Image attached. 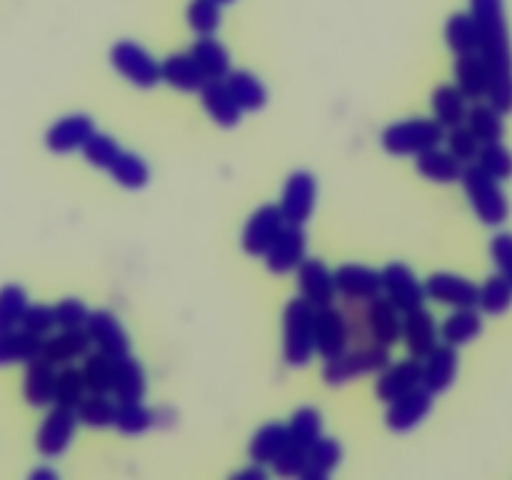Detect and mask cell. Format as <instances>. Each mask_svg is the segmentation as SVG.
<instances>
[{
  "mask_svg": "<svg viewBox=\"0 0 512 480\" xmlns=\"http://www.w3.org/2000/svg\"><path fill=\"white\" fill-rule=\"evenodd\" d=\"M78 413L75 408H68V405H55L45 420L40 423L38 435H35V448L43 458L55 460L70 448L73 443L75 428H78Z\"/></svg>",
  "mask_w": 512,
  "mask_h": 480,
  "instance_id": "7",
  "label": "cell"
},
{
  "mask_svg": "<svg viewBox=\"0 0 512 480\" xmlns=\"http://www.w3.org/2000/svg\"><path fill=\"white\" fill-rule=\"evenodd\" d=\"M383 293L385 298L393 300L403 313H410V310H418L425 305V283L418 280V275L413 273V268L400 260L395 263H388L383 270Z\"/></svg>",
  "mask_w": 512,
  "mask_h": 480,
  "instance_id": "10",
  "label": "cell"
},
{
  "mask_svg": "<svg viewBox=\"0 0 512 480\" xmlns=\"http://www.w3.org/2000/svg\"><path fill=\"white\" fill-rule=\"evenodd\" d=\"M85 330H88L95 348H98L100 353L110 355L113 360L120 358V355L130 353L128 333H125L118 315L110 313V310H90V318H88V325H85Z\"/></svg>",
  "mask_w": 512,
  "mask_h": 480,
  "instance_id": "18",
  "label": "cell"
},
{
  "mask_svg": "<svg viewBox=\"0 0 512 480\" xmlns=\"http://www.w3.org/2000/svg\"><path fill=\"white\" fill-rule=\"evenodd\" d=\"M288 425L295 443L305 445V448H310V445L323 435V415H320V410L313 408V405H303V408L295 410Z\"/></svg>",
  "mask_w": 512,
  "mask_h": 480,
  "instance_id": "46",
  "label": "cell"
},
{
  "mask_svg": "<svg viewBox=\"0 0 512 480\" xmlns=\"http://www.w3.org/2000/svg\"><path fill=\"white\" fill-rule=\"evenodd\" d=\"M163 83L180 90V93H200L208 83V75L195 63L193 55L175 53L163 60Z\"/></svg>",
  "mask_w": 512,
  "mask_h": 480,
  "instance_id": "27",
  "label": "cell"
},
{
  "mask_svg": "<svg viewBox=\"0 0 512 480\" xmlns=\"http://www.w3.org/2000/svg\"><path fill=\"white\" fill-rule=\"evenodd\" d=\"M315 355V305L305 298L288 300L283 310V358L290 368H303Z\"/></svg>",
  "mask_w": 512,
  "mask_h": 480,
  "instance_id": "2",
  "label": "cell"
},
{
  "mask_svg": "<svg viewBox=\"0 0 512 480\" xmlns=\"http://www.w3.org/2000/svg\"><path fill=\"white\" fill-rule=\"evenodd\" d=\"M390 365V348L385 345H370V348L350 350V353H340L335 358H328L323 365V380L330 388L350 383V380L360 378V375L380 373Z\"/></svg>",
  "mask_w": 512,
  "mask_h": 480,
  "instance_id": "5",
  "label": "cell"
},
{
  "mask_svg": "<svg viewBox=\"0 0 512 480\" xmlns=\"http://www.w3.org/2000/svg\"><path fill=\"white\" fill-rule=\"evenodd\" d=\"M298 288L300 298L308 300L315 308H323V305H333L338 288H335V275L333 270L325 265V260L320 258H305L298 265Z\"/></svg>",
  "mask_w": 512,
  "mask_h": 480,
  "instance_id": "13",
  "label": "cell"
},
{
  "mask_svg": "<svg viewBox=\"0 0 512 480\" xmlns=\"http://www.w3.org/2000/svg\"><path fill=\"white\" fill-rule=\"evenodd\" d=\"M110 65L123 75L128 83L148 90L163 83V60H155L153 53L133 40H120L110 48Z\"/></svg>",
  "mask_w": 512,
  "mask_h": 480,
  "instance_id": "6",
  "label": "cell"
},
{
  "mask_svg": "<svg viewBox=\"0 0 512 480\" xmlns=\"http://www.w3.org/2000/svg\"><path fill=\"white\" fill-rule=\"evenodd\" d=\"M478 25V53L488 68V100L503 113H512V40L505 0H470Z\"/></svg>",
  "mask_w": 512,
  "mask_h": 480,
  "instance_id": "1",
  "label": "cell"
},
{
  "mask_svg": "<svg viewBox=\"0 0 512 480\" xmlns=\"http://www.w3.org/2000/svg\"><path fill=\"white\" fill-rule=\"evenodd\" d=\"M458 350L455 345H438L433 353L425 358L423 363V385L430 393L440 395L448 393L453 388L455 378H458Z\"/></svg>",
  "mask_w": 512,
  "mask_h": 480,
  "instance_id": "23",
  "label": "cell"
},
{
  "mask_svg": "<svg viewBox=\"0 0 512 480\" xmlns=\"http://www.w3.org/2000/svg\"><path fill=\"white\" fill-rule=\"evenodd\" d=\"M185 15H188V25L198 35H213L223 20L220 3H215V0H190Z\"/></svg>",
  "mask_w": 512,
  "mask_h": 480,
  "instance_id": "47",
  "label": "cell"
},
{
  "mask_svg": "<svg viewBox=\"0 0 512 480\" xmlns=\"http://www.w3.org/2000/svg\"><path fill=\"white\" fill-rule=\"evenodd\" d=\"M490 258L498 273L512 283V233H498L490 240Z\"/></svg>",
  "mask_w": 512,
  "mask_h": 480,
  "instance_id": "54",
  "label": "cell"
},
{
  "mask_svg": "<svg viewBox=\"0 0 512 480\" xmlns=\"http://www.w3.org/2000/svg\"><path fill=\"white\" fill-rule=\"evenodd\" d=\"M55 383H58V370L48 358H38L28 363L23 378V395L33 408H45L55 403Z\"/></svg>",
  "mask_w": 512,
  "mask_h": 480,
  "instance_id": "26",
  "label": "cell"
},
{
  "mask_svg": "<svg viewBox=\"0 0 512 480\" xmlns=\"http://www.w3.org/2000/svg\"><path fill=\"white\" fill-rule=\"evenodd\" d=\"M85 393H88V385H85L83 368H75L70 363L63 365V370H58V383H55V405L78 408Z\"/></svg>",
  "mask_w": 512,
  "mask_h": 480,
  "instance_id": "44",
  "label": "cell"
},
{
  "mask_svg": "<svg viewBox=\"0 0 512 480\" xmlns=\"http://www.w3.org/2000/svg\"><path fill=\"white\" fill-rule=\"evenodd\" d=\"M153 425H158V413L143 405V400H138V403H118L115 428L123 435H143Z\"/></svg>",
  "mask_w": 512,
  "mask_h": 480,
  "instance_id": "41",
  "label": "cell"
},
{
  "mask_svg": "<svg viewBox=\"0 0 512 480\" xmlns=\"http://www.w3.org/2000/svg\"><path fill=\"white\" fill-rule=\"evenodd\" d=\"M315 200H318V180L308 170H295L288 175L280 193V210L288 225H305L313 218Z\"/></svg>",
  "mask_w": 512,
  "mask_h": 480,
  "instance_id": "8",
  "label": "cell"
},
{
  "mask_svg": "<svg viewBox=\"0 0 512 480\" xmlns=\"http://www.w3.org/2000/svg\"><path fill=\"white\" fill-rule=\"evenodd\" d=\"M465 195H468L470 205H473L475 215L483 220L485 225H503L510 215V203L505 190L500 188V180L485 173L478 163L465 165V173L460 178Z\"/></svg>",
  "mask_w": 512,
  "mask_h": 480,
  "instance_id": "3",
  "label": "cell"
},
{
  "mask_svg": "<svg viewBox=\"0 0 512 480\" xmlns=\"http://www.w3.org/2000/svg\"><path fill=\"white\" fill-rule=\"evenodd\" d=\"M350 340L348 320L333 305L315 308V353L323 355L325 360L345 353Z\"/></svg>",
  "mask_w": 512,
  "mask_h": 480,
  "instance_id": "14",
  "label": "cell"
},
{
  "mask_svg": "<svg viewBox=\"0 0 512 480\" xmlns=\"http://www.w3.org/2000/svg\"><path fill=\"white\" fill-rule=\"evenodd\" d=\"M235 480H265L263 465L253 463V468H245L240 473H235Z\"/></svg>",
  "mask_w": 512,
  "mask_h": 480,
  "instance_id": "55",
  "label": "cell"
},
{
  "mask_svg": "<svg viewBox=\"0 0 512 480\" xmlns=\"http://www.w3.org/2000/svg\"><path fill=\"white\" fill-rule=\"evenodd\" d=\"M93 133H95L93 118L85 113H73V115H65V118H60L58 123L50 125L48 133H45V145H48L50 153L68 155V153H75V150H83Z\"/></svg>",
  "mask_w": 512,
  "mask_h": 480,
  "instance_id": "15",
  "label": "cell"
},
{
  "mask_svg": "<svg viewBox=\"0 0 512 480\" xmlns=\"http://www.w3.org/2000/svg\"><path fill=\"white\" fill-rule=\"evenodd\" d=\"M148 378L145 368L133 355H120L113 360V395L118 403H138L145 398Z\"/></svg>",
  "mask_w": 512,
  "mask_h": 480,
  "instance_id": "24",
  "label": "cell"
},
{
  "mask_svg": "<svg viewBox=\"0 0 512 480\" xmlns=\"http://www.w3.org/2000/svg\"><path fill=\"white\" fill-rule=\"evenodd\" d=\"M55 325H58V320H55V308H50V305H28L23 320H20V328L40 335V338H45Z\"/></svg>",
  "mask_w": 512,
  "mask_h": 480,
  "instance_id": "53",
  "label": "cell"
},
{
  "mask_svg": "<svg viewBox=\"0 0 512 480\" xmlns=\"http://www.w3.org/2000/svg\"><path fill=\"white\" fill-rule=\"evenodd\" d=\"M75 413H78L80 423L88 425V428H110V425H115L118 403L103 393H90L80 400Z\"/></svg>",
  "mask_w": 512,
  "mask_h": 480,
  "instance_id": "40",
  "label": "cell"
},
{
  "mask_svg": "<svg viewBox=\"0 0 512 480\" xmlns=\"http://www.w3.org/2000/svg\"><path fill=\"white\" fill-rule=\"evenodd\" d=\"M308 258V238L303 225H285L270 250L265 253V268L273 275H285L298 270V265Z\"/></svg>",
  "mask_w": 512,
  "mask_h": 480,
  "instance_id": "12",
  "label": "cell"
},
{
  "mask_svg": "<svg viewBox=\"0 0 512 480\" xmlns=\"http://www.w3.org/2000/svg\"><path fill=\"white\" fill-rule=\"evenodd\" d=\"M90 345H93V340L85 328H60V333L45 338L43 358H48L55 365H68L73 360L85 358L90 353Z\"/></svg>",
  "mask_w": 512,
  "mask_h": 480,
  "instance_id": "25",
  "label": "cell"
},
{
  "mask_svg": "<svg viewBox=\"0 0 512 480\" xmlns=\"http://www.w3.org/2000/svg\"><path fill=\"white\" fill-rule=\"evenodd\" d=\"M45 338L28 333V330H3L0 333V368L13 363H33L43 358Z\"/></svg>",
  "mask_w": 512,
  "mask_h": 480,
  "instance_id": "29",
  "label": "cell"
},
{
  "mask_svg": "<svg viewBox=\"0 0 512 480\" xmlns=\"http://www.w3.org/2000/svg\"><path fill=\"white\" fill-rule=\"evenodd\" d=\"M425 293L430 300L453 305V308H478L480 303L478 285L455 273H433L425 280Z\"/></svg>",
  "mask_w": 512,
  "mask_h": 480,
  "instance_id": "16",
  "label": "cell"
},
{
  "mask_svg": "<svg viewBox=\"0 0 512 480\" xmlns=\"http://www.w3.org/2000/svg\"><path fill=\"white\" fill-rule=\"evenodd\" d=\"M445 43L455 55L478 53V25L473 13H453L445 23Z\"/></svg>",
  "mask_w": 512,
  "mask_h": 480,
  "instance_id": "38",
  "label": "cell"
},
{
  "mask_svg": "<svg viewBox=\"0 0 512 480\" xmlns=\"http://www.w3.org/2000/svg\"><path fill=\"white\" fill-rule=\"evenodd\" d=\"M30 478L33 480H55L58 478V473H55L53 468H35L33 473H30Z\"/></svg>",
  "mask_w": 512,
  "mask_h": 480,
  "instance_id": "56",
  "label": "cell"
},
{
  "mask_svg": "<svg viewBox=\"0 0 512 480\" xmlns=\"http://www.w3.org/2000/svg\"><path fill=\"white\" fill-rule=\"evenodd\" d=\"M28 310V293L20 285L8 283L0 288V333L15 330Z\"/></svg>",
  "mask_w": 512,
  "mask_h": 480,
  "instance_id": "45",
  "label": "cell"
},
{
  "mask_svg": "<svg viewBox=\"0 0 512 480\" xmlns=\"http://www.w3.org/2000/svg\"><path fill=\"white\" fill-rule=\"evenodd\" d=\"M478 308L488 315H503L512 308V283L503 275H490L480 285V303Z\"/></svg>",
  "mask_w": 512,
  "mask_h": 480,
  "instance_id": "42",
  "label": "cell"
},
{
  "mask_svg": "<svg viewBox=\"0 0 512 480\" xmlns=\"http://www.w3.org/2000/svg\"><path fill=\"white\" fill-rule=\"evenodd\" d=\"M445 140H448V150L460 160V163H465V165L478 163V155H480V148H483V143L475 138V133L468 128V125L450 128L448 138Z\"/></svg>",
  "mask_w": 512,
  "mask_h": 480,
  "instance_id": "50",
  "label": "cell"
},
{
  "mask_svg": "<svg viewBox=\"0 0 512 480\" xmlns=\"http://www.w3.org/2000/svg\"><path fill=\"white\" fill-rule=\"evenodd\" d=\"M415 168L423 175L425 180H433V183H458L465 173V163H460L450 150L430 148L425 153L418 155L415 160Z\"/></svg>",
  "mask_w": 512,
  "mask_h": 480,
  "instance_id": "30",
  "label": "cell"
},
{
  "mask_svg": "<svg viewBox=\"0 0 512 480\" xmlns=\"http://www.w3.org/2000/svg\"><path fill=\"white\" fill-rule=\"evenodd\" d=\"M343 460V445L335 438L320 435L308 448V465H305V480H325L335 473V468Z\"/></svg>",
  "mask_w": 512,
  "mask_h": 480,
  "instance_id": "35",
  "label": "cell"
},
{
  "mask_svg": "<svg viewBox=\"0 0 512 480\" xmlns=\"http://www.w3.org/2000/svg\"><path fill=\"white\" fill-rule=\"evenodd\" d=\"M225 83L233 90L235 100L243 110H260L268 103V90H265L263 80L250 70H230Z\"/></svg>",
  "mask_w": 512,
  "mask_h": 480,
  "instance_id": "37",
  "label": "cell"
},
{
  "mask_svg": "<svg viewBox=\"0 0 512 480\" xmlns=\"http://www.w3.org/2000/svg\"><path fill=\"white\" fill-rule=\"evenodd\" d=\"M190 55L203 68L208 80H225L230 70H233L230 68L228 48L218 38H213V35H198V40L190 48Z\"/></svg>",
  "mask_w": 512,
  "mask_h": 480,
  "instance_id": "32",
  "label": "cell"
},
{
  "mask_svg": "<svg viewBox=\"0 0 512 480\" xmlns=\"http://www.w3.org/2000/svg\"><path fill=\"white\" fill-rule=\"evenodd\" d=\"M108 173L113 175V180L118 185L128 190H140L148 185L150 180V168L138 153H130V150H120V155L115 158V163L110 165Z\"/></svg>",
  "mask_w": 512,
  "mask_h": 480,
  "instance_id": "39",
  "label": "cell"
},
{
  "mask_svg": "<svg viewBox=\"0 0 512 480\" xmlns=\"http://www.w3.org/2000/svg\"><path fill=\"white\" fill-rule=\"evenodd\" d=\"M423 385V363L418 358L403 360L398 365H388L385 370H380V378L375 383V393L385 403H393L400 395L410 393L413 388Z\"/></svg>",
  "mask_w": 512,
  "mask_h": 480,
  "instance_id": "20",
  "label": "cell"
},
{
  "mask_svg": "<svg viewBox=\"0 0 512 480\" xmlns=\"http://www.w3.org/2000/svg\"><path fill=\"white\" fill-rule=\"evenodd\" d=\"M90 318L88 305L80 298H63L55 305V320L58 328H85Z\"/></svg>",
  "mask_w": 512,
  "mask_h": 480,
  "instance_id": "52",
  "label": "cell"
},
{
  "mask_svg": "<svg viewBox=\"0 0 512 480\" xmlns=\"http://www.w3.org/2000/svg\"><path fill=\"white\" fill-rule=\"evenodd\" d=\"M478 165L498 180L512 178V150L503 143H488L480 148Z\"/></svg>",
  "mask_w": 512,
  "mask_h": 480,
  "instance_id": "49",
  "label": "cell"
},
{
  "mask_svg": "<svg viewBox=\"0 0 512 480\" xmlns=\"http://www.w3.org/2000/svg\"><path fill=\"white\" fill-rule=\"evenodd\" d=\"M503 110L495 108L493 103H478L475 108L468 110V128L473 130L475 138L480 140L483 145L488 143H500L505 135V120H503Z\"/></svg>",
  "mask_w": 512,
  "mask_h": 480,
  "instance_id": "36",
  "label": "cell"
},
{
  "mask_svg": "<svg viewBox=\"0 0 512 480\" xmlns=\"http://www.w3.org/2000/svg\"><path fill=\"white\" fill-rule=\"evenodd\" d=\"M338 295L348 300H373L383 293V273L360 263H345L333 270Z\"/></svg>",
  "mask_w": 512,
  "mask_h": 480,
  "instance_id": "17",
  "label": "cell"
},
{
  "mask_svg": "<svg viewBox=\"0 0 512 480\" xmlns=\"http://www.w3.org/2000/svg\"><path fill=\"white\" fill-rule=\"evenodd\" d=\"M215 3H220V5H230V3H235V0H215Z\"/></svg>",
  "mask_w": 512,
  "mask_h": 480,
  "instance_id": "57",
  "label": "cell"
},
{
  "mask_svg": "<svg viewBox=\"0 0 512 480\" xmlns=\"http://www.w3.org/2000/svg\"><path fill=\"white\" fill-rule=\"evenodd\" d=\"M445 140V128L433 118H408L388 125L380 135V143L390 155H415L438 148Z\"/></svg>",
  "mask_w": 512,
  "mask_h": 480,
  "instance_id": "4",
  "label": "cell"
},
{
  "mask_svg": "<svg viewBox=\"0 0 512 480\" xmlns=\"http://www.w3.org/2000/svg\"><path fill=\"white\" fill-rule=\"evenodd\" d=\"M293 443L290 425L285 423H265L258 433L250 438L248 455L258 465H273L283 455V450Z\"/></svg>",
  "mask_w": 512,
  "mask_h": 480,
  "instance_id": "28",
  "label": "cell"
},
{
  "mask_svg": "<svg viewBox=\"0 0 512 480\" xmlns=\"http://www.w3.org/2000/svg\"><path fill=\"white\" fill-rule=\"evenodd\" d=\"M403 318L405 313L393 303L390 298H373L368 300V313H365V320H368L370 338L378 345H390L398 343L403 338Z\"/></svg>",
  "mask_w": 512,
  "mask_h": 480,
  "instance_id": "19",
  "label": "cell"
},
{
  "mask_svg": "<svg viewBox=\"0 0 512 480\" xmlns=\"http://www.w3.org/2000/svg\"><path fill=\"white\" fill-rule=\"evenodd\" d=\"M433 115L443 128H458L468 120V98L458 85H438L433 90Z\"/></svg>",
  "mask_w": 512,
  "mask_h": 480,
  "instance_id": "33",
  "label": "cell"
},
{
  "mask_svg": "<svg viewBox=\"0 0 512 480\" xmlns=\"http://www.w3.org/2000/svg\"><path fill=\"white\" fill-rule=\"evenodd\" d=\"M200 103L220 128H235L243 118V108H240L225 80H208L205 88L200 90Z\"/></svg>",
  "mask_w": 512,
  "mask_h": 480,
  "instance_id": "22",
  "label": "cell"
},
{
  "mask_svg": "<svg viewBox=\"0 0 512 480\" xmlns=\"http://www.w3.org/2000/svg\"><path fill=\"white\" fill-rule=\"evenodd\" d=\"M403 340L408 345L410 355L425 360L435 348H438V323L433 313L425 308L410 310L403 318Z\"/></svg>",
  "mask_w": 512,
  "mask_h": 480,
  "instance_id": "21",
  "label": "cell"
},
{
  "mask_svg": "<svg viewBox=\"0 0 512 480\" xmlns=\"http://www.w3.org/2000/svg\"><path fill=\"white\" fill-rule=\"evenodd\" d=\"M83 378L88 393H113V358L105 353H88L83 360Z\"/></svg>",
  "mask_w": 512,
  "mask_h": 480,
  "instance_id": "43",
  "label": "cell"
},
{
  "mask_svg": "<svg viewBox=\"0 0 512 480\" xmlns=\"http://www.w3.org/2000/svg\"><path fill=\"white\" fill-rule=\"evenodd\" d=\"M435 405V393H430L425 385L413 388L410 393L400 395L398 400L388 403V413H385V425H388L393 433H410L413 428H418L430 413H433Z\"/></svg>",
  "mask_w": 512,
  "mask_h": 480,
  "instance_id": "11",
  "label": "cell"
},
{
  "mask_svg": "<svg viewBox=\"0 0 512 480\" xmlns=\"http://www.w3.org/2000/svg\"><path fill=\"white\" fill-rule=\"evenodd\" d=\"M480 333H483V315L478 313V308H458L440 325L443 343L455 345V348L473 343Z\"/></svg>",
  "mask_w": 512,
  "mask_h": 480,
  "instance_id": "34",
  "label": "cell"
},
{
  "mask_svg": "<svg viewBox=\"0 0 512 480\" xmlns=\"http://www.w3.org/2000/svg\"><path fill=\"white\" fill-rule=\"evenodd\" d=\"M455 80L468 100L488 98V68L480 53L455 55Z\"/></svg>",
  "mask_w": 512,
  "mask_h": 480,
  "instance_id": "31",
  "label": "cell"
},
{
  "mask_svg": "<svg viewBox=\"0 0 512 480\" xmlns=\"http://www.w3.org/2000/svg\"><path fill=\"white\" fill-rule=\"evenodd\" d=\"M120 150H123V148H120L118 140H115L113 135L93 133V135H90L88 143H85L83 155H85V160L93 165V168L108 170L110 165L115 163V158L120 155Z\"/></svg>",
  "mask_w": 512,
  "mask_h": 480,
  "instance_id": "48",
  "label": "cell"
},
{
  "mask_svg": "<svg viewBox=\"0 0 512 480\" xmlns=\"http://www.w3.org/2000/svg\"><path fill=\"white\" fill-rule=\"evenodd\" d=\"M305 465H308V448L293 440V443L283 450V455L275 460L273 468L275 473L283 475V478H303Z\"/></svg>",
  "mask_w": 512,
  "mask_h": 480,
  "instance_id": "51",
  "label": "cell"
},
{
  "mask_svg": "<svg viewBox=\"0 0 512 480\" xmlns=\"http://www.w3.org/2000/svg\"><path fill=\"white\" fill-rule=\"evenodd\" d=\"M288 225L280 205H260L253 215L245 223L243 235H240V245L248 255L253 258H265V253L270 250V245L278 240V235L283 233V228Z\"/></svg>",
  "mask_w": 512,
  "mask_h": 480,
  "instance_id": "9",
  "label": "cell"
}]
</instances>
